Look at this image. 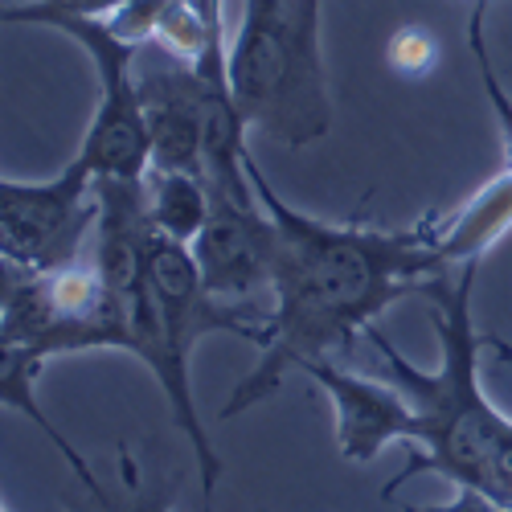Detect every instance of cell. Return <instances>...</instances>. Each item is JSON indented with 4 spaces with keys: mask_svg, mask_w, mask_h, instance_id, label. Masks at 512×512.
<instances>
[{
    "mask_svg": "<svg viewBox=\"0 0 512 512\" xmlns=\"http://www.w3.org/2000/svg\"><path fill=\"white\" fill-rule=\"evenodd\" d=\"M246 173L279 230L271 283L275 308L267 316L263 357L218 410L222 422L267 402L287 373H304V365L332 361L336 353L345 357L357 332H369L390 304L406 295H431V287L451 275L426 222L410 230L320 222L304 209H291L254 156H246Z\"/></svg>",
    "mask_w": 512,
    "mask_h": 512,
    "instance_id": "6da1fadb",
    "label": "cell"
},
{
    "mask_svg": "<svg viewBox=\"0 0 512 512\" xmlns=\"http://www.w3.org/2000/svg\"><path fill=\"white\" fill-rule=\"evenodd\" d=\"M480 263H463L459 275H447L431 287V320L439 332V369H418L402 357L377 324L365 332L377 349L381 377L394 381L410 402L406 467L386 480V500L414 476L439 472L455 488L484 492L496 504L512 508V418L500 414L480 390V353L496 349V340L472 320V291Z\"/></svg>",
    "mask_w": 512,
    "mask_h": 512,
    "instance_id": "7a4b0ae2",
    "label": "cell"
},
{
    "mask_svg": "<svg viewBox=\"0 0 512 512\" xmlns=\"http://www.w3.org/2000/svg\"><path fill=\"white\" fill-rule=\"evenodd\" d=\"M230 87L246 127L283 148L332 132L320 0H246L230 41Z\"/></svg>",
    "mask_w": 512,
    "mask_h": 512,
    "instance_id": "3957f363",
    "label": "cell"
},
{
    "mask_svg": "<svg viewBox=\"0 0 512 512\" xmlns=\"http://www.w3.org/2000/svg\"><path fill=\"white\" fill-rule=\"evenodd\" d=\"M5 25H50L66 33L82 54L91 58L99 74V107L91 115L87 140L78 156L87 160L95 181H144L152 168V140H148V119L140 103V82H136V58L144 46L119 37L107 17H82V13H58L37 0H5Z\"/></svg>",
    "mask_w": 512,
    "mask_h": 512,
    "instance_id": "277c9868",
    "label": "cell"
},
{
    "mask_svg": "<svg viewBox=\"0 0 512 512\" xmlns=\"http://www.w3.org/2000/svg\"><path fill=\"white\" fill-rule=\"evenodd\" d=\"M99 185L74 156L50 181H0V263L50 275L82 263V246L99 226Z\"/></svg>",
    "mask_w": 512,
    "mask_h": 512,
    "instance_id": "5b68a950",
    "label": "cell"
},
{
    "mask_svg": "<svg viewBox=\"0 0 512 512\" xmlns=\"http://www.w3.org/2000/svg\"><path fill=\"white\" fill-rule=\"evenodd\" d=\"M148 271H152V291L160 300V316H164V328H168V353L173 361L189 373V361L197 353V345L205 336H238V340H250V345L263 349L267 340V316L271 312H259L250 304H226L218 300L205 279H201V267L193 259V246L185 242H173L152 230V250H148Z\"/></svg>",
    "mask_w": 512,
    "mask_h": 512,
    "instance_id": "8992f818",
    "label": "cell"
},
{
    "mask_svg": "<svg viewBox=\"0 0 512 512\" xmlns=\"http://www.w3.org/2000/svg\"><path fill=\"white\" fill-rule=\"evenodd\" d=\"M279 230L263 201H230L209 193V218L193 242L205 287L226 304H250L275 283Z\"/></svg>",
    "mask_w": 512,
    "mask_h": 512,
    "instance_id": "52a82bcc",
    "label": "cell"
},
{
    "mask_svg": "<svg viewBox=\"0 0 512 512\" xmlns=\"http://www.w3.org/2000/svg\"><path fill=\"white\" fill-rule=\"evenodd\" d=\"M140 103L152 140V168L205 177V82L201 74L164 54L156 66L136 70Z\"/></svg>",
    "mask_w": 512,
    "mask_h": 512,
    "instance_id": "ba28073f",
    "label": "cell"
},
{
    "mask_svg": "<svg viewBox=\"0 0 512 512\" xmlns=\"http://www.w3.org/2000/svg\"><path fill=\"white\" fill-rule=\"evenodd\" d=\"M304 373L336 406V447L349 463H373L381 447L406 443L410 402L394 381H373L340 369L336 361H312Z\"/></svg>",
    "mask_w": 512,
    "mask_h": 512,
    "instance_id": "9c48e42d",
    "label": "cell"
},
{
    "mask_svg": "<svg viewBox=\"0 0 512 512\" xmlns=\"http://www.w3.org/2000/svg\"><path fill=\"white\" fill-rule=\"evenodd\" d=\"M508 230H512V160H504L500 173L484 189H476L455 213L426 218V234H431L447 267L480 263L496 242L508 238Z\"/></svg>",
    "mask_w": 512,
    "mask_h": 512,
    "instance_id": "30bf717a",
    "label": "cell"
},
{
    "mask_svg": "<svg viewBox=\"0 0 512 512\" xmlns=\"http://www.w3.org/2000/svg\"><path fill=\"white\" fill-rule=\"evenodd\" d=\"M148 197V222L156 234L193 246L205 218H209V185L193 173H168V168H148L144 177Z\"/></svg>",
    "mask_w": 512,
    "mask_h": 512,
    "instance_id": "8fae6325",
    "label": "cell"
},
{
    "mask_svg": "<svg viewBox=\"0 0 512 512\" xmlns=\"http://www.w3.org/2000/svg\"><path fill=\"white\" fill-rule=\"evenodd\" d=\"M181 476H168V480H156L148 484L140 476V463L123 451V496L115 500L111 492L103 500L87 496L82 508H70V512H173V492H177Z\"/></svg>",
    "mask_w": 512,
    "mask_h": 512,
    "instance_id": "7c38bea8",
    "label": "cell"
},
{
    "mask_svg": "<svg viewBox=\"0 0 512 512\" xmlns=\"http://www.w3.org/2000/svg\"><path fill=\"white\" fill-rule=\"evenodd\" d=\"M484 17H488V0H476L472 9V21H467V46H472V58L480 66V82H484V95L496 111V123H500V140H504V160H512V95L504 91V82L488 58V46H484Z\"/></svg>",
    "mask_w": 512,
    "mask_h": 512,
    "instance_id": "4fadbf2b",
    "label": "cell"
},
{
    "mask_svg": "<svg viewBox=\"0 0 512 512\" xmlns=\"http://www.w3.org/2000/svg\"><path fill=\"white\" fill-rule=\"evenodd\" d=\"M386 62L402 78H426V74L439 66V37L426 29V25H406V29H398L390 37Z\"/></svg>",
    "mask_w": 512,
    "mask_h": 512,
    "instance_id": "5bb4252c",
    "label": "cell"
},
{
    "mask_svg": "<svg viewBox=\"0 0 512 512\" xmlns=\"http://www.w3.org/2000/svg\"><path fill=\"white\" fill-rule=\"evenodd\" d=\"M402 512H512L508 504H496L488 500L484 492H472V488H459L455 500L447 504H426V508H402Z\"/></svg>",
    "mask_w": 512,
    "mask_h": 512,
    "instance_id": "9a60e30c",
    "label": "cell"
},
{
    "mask_svg": "<svg viewBox=\"0 0 512 512\" xmlns=\"http://www.w3.org/2000/svg\"><path fill=\"white\" fill-rule=\"evenodd\" d=\"M46 9H58V13H82V17H107L115 13L123 0H37Z\"/></svg>",
    "mask_w": 512,
    "mask_h": 512,
    "instance_id": "2e32d148",
    "label": "cell"
},
{
    "mask_svg": "<svg viewBox=\"0 0 512 512\" xmlns=\"http://www.w3.org/2000/svg\"><path fill=\"white\" fill-rule=\"evenodd\" d=\"M5 512H9V508H5Z\"/></svg>",
    "mask_w": 512,
    "mask_h": 512,
    "instance_id": "e0dca14e",
    "label": "cell"
}]
</instances>
